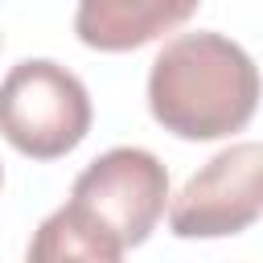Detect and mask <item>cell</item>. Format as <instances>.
<instances>
[{
	"label": "cell",
	"instance_id": "4",
	"mask_svg": "<svg viewBox=\"0 0 263 263\" xmlns=\"http://www.w3.org/2000/svg\"><path fill=\"white\" fill-rule=\"evenodd\" d=\"M263 214V148L242 140L218 152L168 201V230L177 238H226L255 226Z\"/></svg>",
	"mask_w": 263,
	"mask_h": 263
},
{
	"label": "cell",
	"instance_id": "3",
	"mask_svg": "<svg viewBox=\"0 0 263 263\" xmlns=\"http://www.w3.org/2000/svg\"><path fill=\"white\" fill-rule=\"evenodd\" d=\"M90 95L58 62H16L0 82V136L33 160L74 152L90 132Z\"/></svg>",
	"mask_w": 263,
	"mask_h": 263
},
{
	"label": "cell",
	"instance_id": "2",
	"mask_svg": "<svg viewBox=\"0 0 263 263\" xmlns=\"http://www.w3.org/2000/svg\"><path fill=\"white\" fill-rule=\"evenodd\" d=\"M259 74L251 53L222 33L173 37L148 70V111L181 140H222L251 123Z\"/></svg>",
	"mask_w": 263,
	"mask_h": 263
},
{
	"label": "cell",
	"instance_id": "5",
	"mask_svg": "<svg viewBox=\"0 0 263 263\" xmlns=\"http://www.w3.org/2000/svg\"><path fill=\"white\" fill-rule=\"evenodd\" d=\"M197 12V0H78L74 33L99 53L140 49Z\"/></svg>",
	"mask_w": 263,
	"mask_h": 263
},
{
	"label": "cell",
	"instance_id": "6",
	"mask_svg": "<svg viewBox=\"0 0 263 263\" xmlns=\"http://www.w3.org/2000/svg\"><path fill=\"white\" fill-rule=\"evenodd\" d=\"M0 185H4V168H0Z\"/></svg>",
	"mask_w": 263,
	"mask_h": 263
},
{
	"label": "cell",
	"instance_id": "1",
	"mask_svg": "<svg viewBox=\"0 0 263 263\" xmlns=\"http://www.w3.org/2000/svg\"><path fill=\"white\" fill-rule=\"evenodd\" d=\"M164 205L168 168L148 148H111L78 173L70 201L37 226L29 259L115 263L156 230Z\"/></svg>",
	"mask_w": 263,
	"mask_h": 263
}]
</instances>
